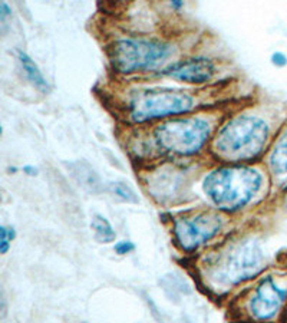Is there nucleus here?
<instances>
[{
    "label": "nucleus",
    "instance_id": "obj_4",
    "mask_svg": "<svg viewBox=\"0 0 287 323\" xmlns=\"http://www.w3.org/2000/svg\"><path fill=\"white\" fill-rule=\"evenodd\" d=\"M207 254V253H206ZM269 259L257 236L233 237L206 256L203 279L211 290H229L263 276Z\"/></svg>",
    "mask_w": 287,
    "mask_h": 323
},
{
    "label": "nucleus",
    "instance_id": "obj_2",
    "mask_svg": "<svg viewBox=\"0 0 287 323\" xmlns=\"http://www.w3.org/2000/svg\"><path fill=\"white\" fill-rule=\"evenodd\" d=\"M279 129L262 114L239 112L218 124L208 154L220 164L260 161L264 160Z\"/></svg>",
    "mask_w": 287,
    "mask_h": 323
},
{
    "label": "nucleus",
    "instance_id": "obj_12",
    "mask_svg": "<svg viewBox=\"0 0 287 323\" xmlns=\"http://www.w3.org/2000/svg\"><path fill=\"white\" fill-rule=\"evenodd\" d=\"M16 59H17V63L20 66V70H22L23 76L26 78V81L40 92H50L49 82H47L45 75L42 73V70L37 66V63L34 62L33 59L30 58L24 50H16Z\"/></svg>",
    "mask_w": 287,
    "mask_h": 323
},
{
    "label": "nucleus",
    "instance_id": "obj_10",
    "mask_svg": "<svg viewBox=\"0 0 287 323\" xmlns=\"http://www.w3.org/2000/svg\"><path fill=\"white\" fill-rule=\"evenodd\" d=\"M184 171H178L177 167L172 164L161 167L160 171L152 173L145 183V188L148 194L152 196L158 203H165L177 198L183 191V185H185V178L183 177Z\"/></svg>",
    "mask_w": 287,
    "mask_h": 323
},
{
    "label": "nucleus",
    "instance_id": "obj_11",
    "mask_svg": "<svg viewBox=\"0 0 287 323\" xmlns=\"http://www.w3.org/2000/svg\"><path fill=\"white\" fill-rule=\"evenodd\" d=\"M264 168L272 178L279 180L283 190L287 185V121L280 127L264 157Z\"/></svg>",
    "mask_w": 287,
    "mask_h": 323
},
{
    "label": "nucleus",
    "instance_id": "obj_6",
    "mask_svg": "<svg viewBox=\"0 0 287 323\" xmlns=\"http://www.w3.org/2000/svg\"><path fill=\"white\" fill-rule=\"evenodd\" d=\"M106 55L115 73L131 76L138 73L161 72L171 65L175 46L158 37L122 36L111 40Z\"/></svg>",
    "mask_w": 287,
    "mask_h": 323
},
{
    "label": "nucleus",
    "instance_id": "obj_9",
    "mask_svg": "<svg viewBox=\"0 0 287 323\" xmlns=\"http://www.w3.org/2000/svg\"><path fill=\"white\" fill-rule=\"evenodd\" d=\"M217 72V63L214 59L206 55H194L172 62L171 65L158 72V75L185 85L201 86L213 81Z\"/></svg>",
    "mask_w": 287,
    "mask_h": 323
},
{
    "label": "nucleus",
    "instance_id": "obj_22",
    "mask_svg": "<svg viewBox=\"0 0 287 323\" xmlns=\"http://www.w3.org/2000/svg\"><path fill=\"white\" fill-rule=\"evenodd\" d=\"M170 6H171L172 9H175V10H180V9H183L184 7V1H180V0H172L171 3H170Z\"/></svg>",
    "mask_w": 287,
    "mask_h": 323
},
{
    "label": "nucleus",
    "instance_id": "obj_23",
    "mask_svg": "<svg viewBox=\"0 0 287 323\" xmlns=\"http://www.w3.org/2000/svg\"><path fill=\"white\" fill-rule=\"evenodd\" d=\"M9 171H10V173H16V171H17V168H9Z\"/></svg>",
    "mask_w": 287,
    "mask_h": 323
},
{
    "label": "nucleus",
    "instance_id": "obj_8",
    "mask_svg": "<svg viewBox=\"0 0 287 323\" xmlns=\"http://www.w3.org/2000/svg\"><path fill=\"white\" fill-rule=\"evenodd\" d=\"M244 311L254 323H276L287 313V276L266 273L249 292Z\"/></svg>",
    "mask_w": 287,
    "mask_h": 323
},
{
    "label": "nucleus",
    "instance_id": "obj_19",
    "mask_svg": "<svg viewBox=\"0 0 287 323\" xmlns=\"http://www.w3.org/2000/svg\"><path fill=\"white\" fill-rule=\"evenodd\" d=\"M11 16V7L6 3V1H1L0 3V22L4 23L7 17Z\"/></svg>",
    "mask_w": 287,
    "mask_h": 323
},
{
    "label": "nucleus",
    "instance_id": "obj_7",
    "mask_svg": "<svg viewBox=\"0 0 287 323\" xmlns=\"http://www.w3.org/2000/svg\"><path fill=\"white\" fill-rule=\"evenodd\" d=\"M226 224L227 216L216 208L190 210L172 219V239L183 253H197L208 243L218 239Z\"/></svg>",
    "mask_w": 287,
    "mask_h": 323
},
{
    "label": "nucleus",
    "instance_id": "obj_15",
    "mask_svg": "<svg viewBox=\"0 0 287 323\" xmlns=\"http://www.w3.org/2000/svg\"><path fill=\"white\" fill-rule=\"evenodd\" d=\"M106 188L112 196L119 198L124 203H129V204H138L139 203V198H138L135 190L125 181H121V180L111 181V183H108Z\"/></svg>",
    "mask_w": 287,
    "mask_h": 323
},
{
    "label": "nucleus",
    "instance_id": "obj_21",
    "mask_svg": "<svg viewBox=\"0 0 287 323\" xmlns=\"http://www.w3.org/2000/svg\"><path fill=\"white\" fill-rule=\"evenodd\" d=\"M282 206L287 211V185L282 190Z\"/></svg>",
    "mask_w": 287,
    "mask_h": 323
},
{
    "label": "nucleus",
    "instance_id": "obj_20",
    "mask_svg": "<svg viewBox=\"0 0 287 323\" xmlns=\"http://www.w3.org/2000/svg\"><path fill=\"white\" fill-rule=\"evenodd\" d=\"M22 171L23 174L27 175V177H36V175L39 174V168L34 167V165H30V164H26V165H23Z\"/></svg>",
    "mask_w": 287,
    "mask_h": 323
},
{
    "label": "nucleus",
    "instance_id": "obj_3",
    "mask_svg": "<svg viewBox=\"0 0 287 323\" xmlns=\"http://www.w3.org/2000/svg\"><path fill=\"white\" fill-rule=\"evenodd\" d=\"M270 174L253 164H218L208 170L201 190L220 213L231 216L252 207L267 191Z\"/></svg>",
    "mask_w": 287,
    "mask_h": 323
},
{
    "label": "nucleus",
    "instance_id": "obj_14",
    "mask_svg": "<svg viewBox=\"0 0 287 323\" xmlns=\"http://www.w3.org/2000/svg\"><path fill=\"white\" fill-rule=\"evenodd\" d=\"M72 173H73V177L76 178V181H78L83 188L89 190L92 193H95L96 188L101 187L99 177L96 175V173L92 170L88 164H82V162L75 164V165L72 167Z\"/></svg>",
    "mask_w": 287,
    "mask_h": 323
},
{
    "label": "nucleus",
    "instance_id": "obj_24",
    "mask_svg": "<svg viewBox=\"0 0 287 323\" xmlns=\"http://www.w3.org/2000/svg\"><path fill=\"white\" fill-rule=\"evenodd\" d=\"M282 323H287V313H286V316H285V319H283V322Z\"/></svg>",
    "mask_w": 287,
    "mask_h": 323
},
{
    "label": "nucleus",
    "instance_id": "obj_1",
    "mask_svg": "<svg viewBox=\"0 0 287 323\" xmlns=\"http://www.w3.org/2000/svg\"><path fill=\"white\" fill-rule=\"evenodd\" d=\"M218 124L217 118L204 114H188L157 122L137 138V155L168 158L174 162L195 158L208 151Z\"/></svg>",
    "mask_w": 287,
    "mask_h": 323
},
{
    "label": "nucleus",
    "instance_id": "obj_5",
    "mask_svg": "<svg viewBox=\"0 0 287 323\" xmlns=\"http://www.w3.org/2000/svg\"><path fill=\"white\" fill-rule=\"evenodd\" d=\"M119 108L128 124L154 125L170 118L193 114L198 108V99L187 89L142 86L126 91Z\"/></svg>",
    "mask_w": 287,
    "mask_h": 323
},
{
    "label": "nucleus",
    "instance_id": "obj_17",
    "mask_svg": "<svg viewBox=\"0 0 287 323\" xmlns=\"http://www.w3.org/2000/svg\"><path fill=\"white\" fill-rule=\"evenodd\" d=\"M135 250V244L131 240H119L115 243L114 252L118 256H128Z\"/></svg>",
    "mask_w": 287,
    "mask_h": 323
},
{
    "label": "nucleus",
    "instance_id": "obj_13",
    "mask_svg": "<svg viewBox=\"0 0 287 323\" xmlns=\"http://www.w3.org/2000/svg\"><path fill=\"white\" fill-rule=\"evenodd\" d=\"M91 229L93 231V239L99 244H109L116 240V231L111 221L102 214H93L91 220Z\"/></svg>",
    "mask_w": 287,
    "mask_h": 323
},
{
    "label": "nucleus",
    "instance_id": "obj_18",
    "mask_svg": "<svg viewBox=\"0 0 287 323\" xmlns=\"http://www.w3.org/2000/svg\"><path fill=\"white\" fill-rule=\"evenodd\" d=\"M270 62L276 68H286L287 66V55L282 50H276L270 56Z\"/></svg>",
    "mask_w": 287,
    "mask_h": 323
},
{
    "label": "nucleus",
    "instance_id": "obj_16",
    "mask_svg": "<svg viewBox=\"0 0 287 323\" xmlns=\"http://www.w3.org/2000/svg\"><path fill=\"white\" fill-rule=\"evenodd\" d=\"M16 239V229L13 226H0V254H6L10 250L11 242Z\"/></svg>",
    "mask_w": 287,
    "mask_h": 323
}]
</instances>
